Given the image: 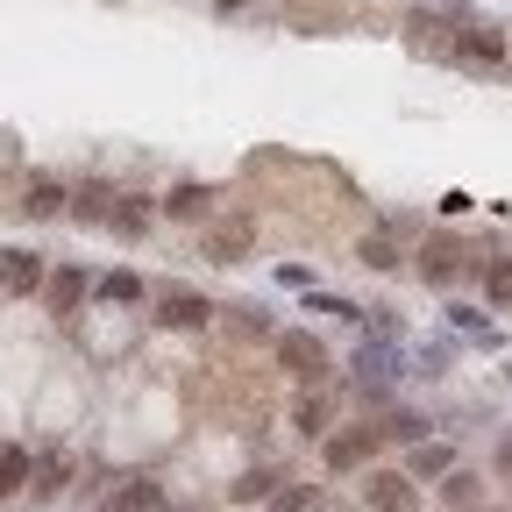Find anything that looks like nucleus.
Wrapping results in <instances>:
<instances>
[{"label": "nucleus", "mask_w": 512, "mask_h": 512, "mask_svg": "<svg viewBox=\"0 0 512 512\" xmlns=\"http://www.w3.org/2000/svg\"><path fill=\"white\" fill-rule=\"evenodd\" d=\"M164 214H171V221H207V214H214V192L185 178V185H171V192H164Z\"/></svg>", "instance_id": "nucleus-15"}, {"label": "nucleus", "mask_w": 512, "mask_h": 512, "mask_svg": "<svg viewBox=\"0 0 512 512\" xmlns=\"http://www.w3.org/2000/svg\"><path fill=\"white\" fill-rule=\"evenodd\" d=\"M356 370H363V384H384V377H399V349H392V335L363 342V349H356Z\"/></svg>", "instance_id": "nucleus-16"}, {"label": "nucleus", "mask_w": 512, "mask_h": 512, "mask_svg": "<svg viewBox=\"0 0 512 512\" xmlns=\"http://www.w3.org/2000/svg\"><path fill=\"white\" fill-rule=\"evenodd\" d=\"M86 292H93L86 264H57V271H50V285H43V306H50L57 320H72V313L86 306Z\"/></svg>", "instance_id": "nucleus-7"}, {"label": "nucleus", "mask_w": 512, "mask_h": 512, "mask_svg": "<svg viewBox=\"0 0 512 512\" xmlns=\"http://www.w3.org/2000/svg\"><path fill=\"white\" fill-rule=\"evenodd\" d=\"M320 512H356V505H328V498H320Z\"/></svg>", "instance_id": "nucleus-31"}, {"label": "nucleus", "mask_w": 512, "mask_h": 512, "mask_svg": "<svg viewBox=\"0 0 512 512\" xmlns=\"http://www.w3.org/2000/svg\"><path fill=\"white\" fill-rule=\"evenodd\" d=\"M64 484H72V448H50V456L36 463V484H29V498H57Z\"/></svg>", "instance_id": "nucleus-18"}, {"label": "nucleus", "mask_w": 512, "mask_h": 512, "mask_svg": "<svg viewBox=\"0 0 512 512\" xmlns=\"http://www.w3.org/2000/svg\"><path fill=\"white\" fill-rule=\"evenodd\" d=\"M306 313H335V320H363V306H349V299H335V292H313V299H306Z\"/></svg>", "instance_id": "nucleus-27"}, {"label": "nucleus", "mask_w": 512, "mask_h": 512, "mask_svg": "<svg viewBox=\"0 0 512 512\" xmlns=\"http://www.w3.org/2000/svg\"><path fill=\"white\" fill-rule=\"evenodd\" d=\"M292 8H299V0H292Z\"/></svg>", "instance_id": "nucleus-34"}, {"label": "nucleus", "mask_w": 512, "mask_h": 512, "mask_svg": "<svg viewBox=\"0 0 512 512\" xmlns=\"http://www.w3.org/2000/svg\"><path fill=\"white\" fill-rule=\"evenodd\" d=\"M235 328H242V335H278L264 306H235Z\"/></svg>", "instance_id": "nucleus-28"}, {"label": "nucleus", "mask_w": 512, "mask_h": 512, "mask_svg": "<svg viewBox=\"0 0 512 512\" xmlns=\"http://www.w3.org/2000/svg\"><path fill=\"white\" fill-rule=\"evenodd\" d=\"M100 512H164V484H157V477H121V484L100 498Z\"/></svg>", "instance_id": "nucleus-9"}, {"label": "nucleus", "mask_w": 512, "mask_h": 512, "mask_svg": "<svg viewBox=\"0 0 512 512\" xmlns=\"http://www.w3.org/2000/svg\"><path fill=\"white\" fill-rule=\"evenodd\" d=\"M498 470H505V477H512V441H505V448H498Z\"/></svg>", "instance_id": "nucleus-30"}, {"label": "nucleus", "mask_w": 512, "mask_h": 512, "mask_svg": "<svg viewBox=\"0 0 512 512\" xmlns=\"http://www.w3.org/2000/svg\"><path fill=\"white\" fill-rule=\"evenodd\" d=\"M377 434H384V441H427V420H413V413H392V420H384Z\"/></svg>", "instance_id": "nucleus-26"}, {"label": "nucleus", "mask_w": 512, "mask_h": 512, "mask_svg": "<svg viewBox=\"0 0 512 512\" xmlns=\"http://www.w3.org/2000/svg\"><path fill=\"white\" fill-rule=\"evenodd\" d=\"M271 349H278V370H285L292 384H328V349H320L313 328H278Z\"/></svg>", "instance_id": "nucleus-1"}, {"label": "nucleus", "mask_w": 512, "mask_h": 512, "mask_svg": "<svg viewBox=\"0 0 512 512\" xmlns=\"http://www.w3.org/2000/svg\"><path fill=\"white\" fill-rule=\"evenodd\" d=\"M363 512H420V491L406 470H370L363 484Z\"/></svg>", "instance_id": "nucleus-5"}, {"label": "nucleus", "mask_w": 512, "mask_h": 512, "mask_svg": "<svg viewBox=\"0 0 512 512\" xmlns=\"http://www.w3.org/2000/svg\"><path fill=\"white\" fill-rule=\"evenodd\" d=\"M207 320H214L207 292H164L157 299V328H171V335H192V328H207Z\"/></svg>", "instance_id": "nucleus-6"}, {"label": "nucleus", "mask_w": 512, "mask_h": 512, "mask_svg": "<svg viewBox=\"0 0 512 512\" xmlns=\"http://www.w3.org/2000/svg\"><path fill=\"white\" fill-rule=\"evenodd\" d=\"M356 264H363V271H399L406 256H399V242H392V235L377 228V235H363V242H356Z\"/></svg>", "instance_id": "nucleus-21"}, {"label": "nucleus", "mask_w": 512, "mask_h": 512, "mask_svg": "<svg viewBox=\"0 0 512 512\" xmlns=\"http://www.w3.org/2000/svg\"><path fill=\"white\" fill-rule=\"evenodd\" d=\"M50 285V264L36 249H0V299H36Z\"/></svg>", "instance_id": "nucleus-4"}, {"label": "nucleus", "mask_w": 512, "mask_h": 512, "mask_svg": "<svg viewBox=\"0 0 512 512\" xmlns=\"http://www.w3.org/2000/svg\"><path fill=\"white\" fill-rule=\"evenodd\" d=\"M107 228L136 242V235L150 228V200H136V192H121V200H114V221H107Z\"/></svg>", "instance_id": "nucleus-23"}, {"label": "nucleus", "mask_w": 512, "mask_h": 512, "mask_svg": "<svg viewBox=\"0 0 512 512\" xmlns=\"http://www.w3.org/2000/svg\"><path fill=\"white\" fill-rule=\"evenodd\" d=\"M477 278H484V299H491V306H512V256H491Z\"/></svg>", "instance_id": "nucleus-24"}, {"label": "nucleus", "mask_w": 512, "mask_h": 512, "mask_svg": "<svg viewBox=\"0 0 512 512\" xmlns=\"http://www.w3.org/2000/svg\"><path fill=\"white\" fill-rule=\"evenodd\" d=\"M114 200H121V192H107V185H79V192H72V221L107 228V221H114Z\"/></svg>", "instance_id": "nucleus-19"}, {"label": "nucleus", "mask_w": 512, "mask_h": 512, "mask_svg": "<svg viewBox=\"0 0 512 512\" xmlns=\"http://www.w3.org/2000/svg\"><path fill=\"white\" fill-rule=\"evenodd\" d=\"M456 57L477 64V72H491V64H505V36H498V29H463V36H456Z\"/></svg>", "instance_id": "nucleus-13"}, {"label": "nucleus", "mask_w": 512, "mask_h": 512, "mask_svg": "<svg viewBox=\"0 0 512 512\" xmlns=\"http://www.w3.org/2000/svg\"><path fill=\"white\" fill-rule=\"evenodd\" d=\"M377 441H384L377 427H335L328 441H320V463H328L335 477H349V470H363L377 456Z\"/></svg>", "instance_id": "nucleus-3"}, {"label": "nucleus", "mask_w": 512, "mask_h": 512, "mask_svg": "<svg viewBox=\"0 0 512 512\" xmlns=\"http://www.w3.org/2000/svg\"><path fill=\"white\" fill-rule=\"evenodd\" d=\"M249 249H256V221H221V228H207V256H214V264H249Z\"/></svg>", "instance_id": "nucleus-10"}, {"label": "nucleus", "mask_w": 512, "mask_h": 512, "mask_svg": "<svg viewBox=\"0 0 512 512\" xmlns=\"http://www.w3.org/2000/svg\"><path fill=\"white\" fill-rule=\"evenodd\" d=\"M221 8H228V15H235V8H242V0H221Z\"/></svg>", "instance_id": "nucleus-32"}, {"label": "nucleus", "mask_w": 512, "mask_h": 512, "mask_svg": "<svg viewBox=\"0 0 512 512\" xmlns=\"http://www.w3.org/2000/svg\"><path fill=\"white\" fill-rule=\"evenodd\" d=\"M456 470V448L448 441H413V463H406V477L420 484V477H448Z\"/></svg>", "instance_id": "nucleus-17"}, {"label": "nucleus", "mask_w": 512, "mask_h": 512, "mask_svg": "<svg viewBox=\"0 0 512 512\" xmlns=\"http://www.w3.org/2000/svg\"><path fill=\"white\" fill-rule=\"evenodd\" d=\"M278 484H285L278 470H249V477H235V484H228V498H235V505H271V498H278Z\"/></svg>", "instance_id": "nucleus-22"}, {"label": "nucleus", "mask_w": 512, "mask_h": 512, "mask_svg": "<svg viewBox=\"0 0 512 512\" xmlns=\"http://www.w3.org/2000/svg\"><path fill=\"white\" fill-rule=\"evenodd\" d=\"M271 512H320V484H278Z\"/></svg>", "instance_id": "nucleus-25"}, {"label": "nucleus", "mask_w": 512, "mask_h": 512, "mask_svg": "<svg viewBox=\"0 0 512 512\" xmlns=\"http://www.w3.org/2000/svg\"><path fill=\"white\" fill-rule=\"evenodd\" d=\"M484 512H512V505H484Z\"/></svg>", "instance_id": "nucleus-33"}, {"label": "nucleus", "mask_w": 512, "mask_h": 512, "mask_svg": "<svg viewBox=\"0 0 512 512\" xmlns=\"http://www.w3.org/2000/svg\"><path fill=\"white\" fill-rule=\"evenodd\" d=\"M278 285H306V292H313V271H306V264H278Z\"/></svg>", "instance_id": "nucleus-29"}, {"label": "nucleus", "mask_w": 512, "mask_h": 512, "mask_svg": "<svg viewBox=\"0 0 512 512\" xmlns=\"http://www.w3.org/2000/svg\"><path fill=\"white\" fill-rule=\"evenodd\" d=\"M413 264H420V278H427V285H456L463 271H484V256H470L456 235H427V242L413 249Z\"/></svg>", "instance_id": "nucleus-2"}, {"label": "nucleus", "mask_w": 512, "mask_h": 512, "mask_svg": "<svg viewBox=\"0 0 512 512\" xmlns=\"http://www.w3.org/2000/svg\"><path fill=\"white\" fill-rule=\"evenodd\" d=\"M93 299L100 306H143V278L136 271H107V278H93Z\"/></svg>", "instance_id": "nucleus-20"}, {"label": "nucleus", "mask_w": 512, "mask_h": 512, "mask_svg": "<svg viewBox=\"0 0 512 512\" xmlns=\"http://www.w3.org/2000/svg\"><path fill=\"white\" fill-rule=\"evenodd\" d=\"M292 427H299L306 441H328V434H335V399L320 392V384H299V399H292Z\"/></svg>", "instance_id": "nucleus-8"}, {"label": "nucleus", "mask_w": 512, "mask_h": 512, "mask_svg": "<svg viewBox=\"0 0 512 512\" xmlns=\"http://www.w3.org/2000/svg\"><path fill=\"white\" fill-rule=\"evenodd\" d=\"M441 498H448V512H484V477L456 463V470L441 477Z\"/></svg>", "instance_id": "nucleus-14"}, {"label": "nucleus", "mask_w": 512, "mask_h": 512, "mask_svg": "<svg viewBox=\"0 0 512 512\" xmlns=\"http://www.w3.org/2000/svg\"><path fill=\"white\" fill-rule=\"evenodd\" d=\"M22 214H29V221H57V214H72V192L36 171V178L22 185Z\"/></svg>", "instance_id": "nucleus-11"}, {"label": "nucleus", "mask_w": 512, "mask_h": 512, "mask_svg": "<svg viewBox=\"0 0 512 512\" xmlns=\"http://www.w3.org/2000/svg\"><path fill=\"white\" fill-rule=\"evenodd\" d=\"M36 484V456L29 441H0V498H22Z\"/></svg>", "instance_id": "nucleus-12"}]
</instances>
